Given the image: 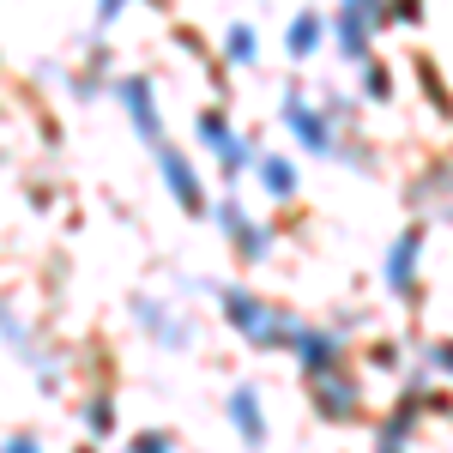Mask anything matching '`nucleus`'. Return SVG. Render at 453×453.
Returning a JSON list of instances; mask_svg holds the SVG:
<instances>
[{
  "label": "nucleus",
  "instance_id": "1",
  "mask_svg": "<svg viewBox=\"0 0 453 453\" xmlns=\"http://www.w3.org/2000/svg\"><path fill=\"white\" fill-rule=\"evenodd\" d=\"M218 309H224V326H236L242 345H254V350H284L290 345L296 314L279 309V303H266L254 284H224V290H218Z\"/></svg>",
  "mask_w": 453,
  "mask_h": 453
},
{
  "label": "nucleus",
  "instance_id": "2",
  "mask_svg": "<svg viewBox=\"0 0 453 453\" xmlns=\"http://www.w3.org/2000/svg\"><path fill=\"white\" fill-rule=\"evenodd\" d=\"M206 218L218 224V230H224V236H230V248H236V260H242V266H260V260H273L279 236H273V224H266V218H248L242 200H236V188H230L224 200H211Z\"/></svg>",
  "mask_w": 453,
  "mask_h": 453
},
{
  "label": "nucleus",
  "instance_id": "3",
  "mask_svg": "<svg viewBox=\"0 0 453 453\" xmlns=\"http://www.w3.org/2000/svg\"><path fill=\"white\" fill-rule=\"evenodd\" d=\"M309 405L320 423H333V429H345V423L363 418V381H357V369L339 363V369H320L309 375Z\"/></svg>",
  "mask_w": 453,
  "mask_h": 453
},
{
  "label": "nucleus",
  "instance_id": "4",
  "mask_svg": "<svg viewBox=\"0 0 453 453\" xmlns=\"http://www.w3.org/2000/svg\"><path fill=\"white\" fill-rule=\"evenodd\" d=\"M423 242H429V230H423V224H405V230L393 236V248H387V266H381L387 296L411 303V296L423 290Z\"/></svg>",
  "mask_w": 453,
  "mask_h": 453
},
{
  "label": "nucleus",
  "instance_id": "5",
  "mask_svg": "<svg viewBox=\"0 0 453 453\" xmlns=\"http://www.w3.org/2000/svg\"><path fill=\"white\" fill-rule=\"evenodd\" d=\"M290 357L303 363V375H320V369H339L350 357V339H345V326H320V320H296L290 326Z\"/></svg>",
  "mask_w": 453,
  "mask_h": 453
},
{
  "label": "nucleus",
  "instance_id": "6",
  "mask_svg": "<svg viewBox=\"0 0 453 453\" xmlns=\"http://www.w3.org/2000/svg\"><path fill=\"white\" fill-rule=\"evenodd\" d=\"M200 145H206L211 157H218V170H224V188H236V175L254 170V145L230 127V115L224 109H200Z\"/></svg>",
  "mask_w": 453,
  "mask_h": 453
},
{
  "label": "nucleus",
  "instance_id": "7",
  "mask_svg": "<svg viewBox=\"0 0 453 453\" xmlns=\"http://www.w3.org/2000/svg\"><path fill=\"white\" fill-rule=\"evenodd\" d=\"M284 121H290V134H296L303 151H314V157H339V127H333V115H326L320 104H309L296 85L284 91Z\"/></svg>",
  "mask_w": 453,
  "mask_h": 453
},
{
  "label": "nucleus",
  "instance_id": "8",
  "mask_svg": "<svg viewBox=\"0 0 453 453\" xmlns=\"http://www.w3.org/2000/svg\"><path fill=\"white\" fill-rule=\"evenodd\" d=\"M151 157H157V175H164V188H170L175 206L194 211V218H206V211H211V194H206V181H200V170L188 164V151L164 140L157 151H151Z\"/></svg>",
  "mask_w": 453,
  "mask_h": 453
},
{
  "label": "nucleus",
  "instance_id": "9",
  "mask_svg": "<svg viewBox=\"0 0 453 453\" xmlns=\"http://www.w3.org/2000/svg\"><path fill=\"white\" fill-rule=\"evenodd\" d=\"M134 320H140L145 339H151V345H164V350H188V345H194V320H188L181 309H170L164 296H151V290L134 296Z\"/></svg>",
  "mask_w": 453,
  "mask_h": 453
},
{
  "label": "nucleus",
  "instance_id": "10",
  "mask_svg": "<svg viewBox=\"0 0 453 453\" xmlns=\"http://www.w3.org/2000/svg\"><path fill=\"white\" fill-rule=\"evenodd\" d=\"M224 418H230V429H236V441H242L248 453L266 448L273 423H266V399H260V387H254V381H236V387H230V399H224Z\"/></svg>",
  "mask_w": 453,
  "mask_h": 453
},
{
  "label": "nucleus",
  "instance_id": "11",
  "mask_svg": "<svg viewBox=\"0 0 453 453\" xmlns=\"http://www.w3.org/2000/svg\"><path fill=\"white\" fill-rule=\"evenodd\" d=\"M115 104L127 109V121H134V134H140L151 151L164 145V109H157V91H151V79H115Z\"/></svg>",
  "mask_w": 453,
  "mask_h": 453
},
{
  "label": "nucleus",
  "instance_id": "12",
  "mask_svg": "<svg viewBox=\"0 0 453 453\" xmlns=\"http://www.w3.org/2000/svg\"><path fill=\"white\" fill-rule=\"evenodd\" d=\"M418 423H423V405H418V399H399V405L375 423V453H411Z\"/></svg>",
  "mask_w": 453,
  "mask_h": 453
},
{
  "label": "nucleus",
  "instance_id": "13",
  "mask_svg": "<svg viewBox=\"0 0 453 453\" xmlns=\"http://www.w3.org/2000/svg\"><path fill=\"white\" fill-rule=\"evenodd\" d=\"M326 31H333V25H326V19H320L314 6H303V12L290 19V36H284V49H290V61H309L314 49L326 42Z\"/></svg>",
  "mask_w": 453,
  "mask_h": 453
},
{
  "label": "nucleus",
  "instance_id": "14",
  "mask_svg": "<svg viewBox=\"0 0 453 453\" xmlns=\"http://www.w3.org/2000/svg\"><path fill=\"white\" fill-rule=\"evenodd\" d=\"M411 200H418V206H429L435 218H448V224H453V164H435V170H429L418 188H411Z\"/></svg>",
  "mask_w": 453,
  "mask_h": 453
},
{
  "label": "nucleus",
  "instance_id": "15",
  "mask_svg": "<svg viewBox=\"0 0 453 453\" xmlns=\"http://www.w3.org/2000/svg\"><path fill=\"white\" fill-rule=\"evenodd\" d=\"M254 175H260V188H266L273 200H290V194H296V164L279 157V151H254Z\"/></svg>",
  "mask_w": 453,
  "mask_h": 453
},
{
  "label": "nucleus",
  "instance_id": "16",
  "mask_svg": "<svg viewBox=\"0 0 453 453\" xmlns=\"http://www.w3.org/2000/svg\"><path fill=\"white\" fill-rule=\"evenodd\" d=\"M333 42H339V55H345V61H369L375 25H363L357 12H345V6H339V19H333Z\"/></svg>",
  "mask_w": 453,
  "mask_h": 453
},
{
  "label": "nucleus",
  "instance_id": "17",
  "mask_svg": "<svg viewBox=\"0 0 453 453\" xmlns=\"http://www.w3.org/2000/svg\"><path fill=\"white\" fill-rule=\"evenodd\" d=\"M85 429H91V441H109V435L121 429V405H115L109 387H97V393L85 399Z\"/></svg>",
  "mask_w": 453,
  "mask_h": 453
},
{
  "label": "nucleus",
  "instance_id": "18",
  "mask_svg": "<svg viewBox=\"0 0 453 453\" xmlns=\"http://www.w3.org/2000/svg\"><path fill=\"white\" fill-rule=\"evenodd\" d=\"M224 61H230V67H254V61H260L254 25H230V31H224Z\"/></svg>",
  "mask_w": 453,
  "mask_h": 453
},
{
  "label": "nucleus",
  "instance_id": "19",
  "mask_svg": "<svg viewBox=\"0 0 453 453\" xmlns=\"http://www.w3.org/2000/svg\"><path fill=\"white\" fill-rule=\"evenodd\" d=\"M121 453H175V435L170 429H140V435H127Z\"/></svg>",
  "mask_w": 453,
  "mask_h": 453
},
{
  "label": "nucleus",
  "instance_id": "20",
  "mask_svg": "<svg viewBox=\"0 0 453 453\" xmlns=\"http://www.w3.org/2000/svg\"><path fill=\"white\" fill-rule=\"evenodd\" d=\"M363 97H369V104H387V97H393V73H387L381 61H363Z\"/></svg>",
  "mask_w": 453,
  "mask_h": 453
},
{
  "label": "nucleus",
  "instance_id": "21",
  "mask_svg": "<svg viewBox=\"0 0 453 453\" xmlns=\"http://www.w3.org/2000/svg\"><path fill=\"white\" fill-rule=\"evenodd\" d=\"M429 375H448L453 381V339H435L429 345Z\"/></svg>",
  "mask_w": 453,
  "mask_h": 453
},
{
  "label": "nucleus",
  "instance_id": "22",
  "mask_svg": "<svg viewBox=\"0 0 453 453\" xmlns=\"http://www.w3.org/2000/svg\"><path fill=\"white\" fill-rule=\"evenodd\" d=\"M345 12H357L363 25H381V19H387V0H345Z\"/></svg>",
  "mask_w": 453,
  "mask_h": 453
},
{
  "label": "nucleus",
  "instance_id": "23",
  "mask_svg": "<svg viewBox=\"0 0 453 453\" xmlns=\"http://www.w3.org/2000/svg\"><path fill=\"white\" fill-rule=\"evenodd\" d=\"M369 363H375V369H399V345H393V339L369 345Z\"/></svg>",
  "mask_w": 453,
  "mask_h": 453
},
{
  "label": "nucleus",
  "instance_id": "24",
  "mask_svg": "<svg viewBox=\"0 0 453 453\" xmlns=\"http://www.w3.org/2000/svg\"><path fill=\"white\" fill-rule=\"evenodd\" d=\"M0 453H42V441L25 429V435H6V448H0Z\"/></svg>",
  "mask_w": 453,
  "mask_h": 453
},
{
  "label": "nucleus",
  "instance_id": "25",
  "mask_svg": "<svg viewBox=\"0 0 453 453\" xmlns=\"http://www.w3.org/2000/svg\"><path fill=\"white\" fill-rule=\"evenodd\" d=\"M423 0H387V19H418Z\"/></svg>",
  "mask_w": 453,
  "mask_h": 453
},
{
  "label": "nucleus",
  "instance_id": "26",
  "mask_svg": "<svg viewBox=\"0 0 453 453\" xmlns=\"http://www.w3.org/2000/svg\"><path fill=\"white\" fill-rule=\"evenodd\" d=\"M134 0H97V25H109V19H121Z\"/></svg>",
  "mask_w": 453,
  "mask_h": 453
},
{
  "label": "nucleus",
  "instance_id": "27",
  "mask_svg": "<svg viewBox=\"0 0 453 453\" xmlns=\"http://www.w3.org/2000/svg\"><path fill=\"white\" fill-rule=\"evenodd\" d=\"M73 453H97V441H85V448H73Z\"/></svg>",
  "mask_w": 453,
  "mask_h": 453
}]
</instances>
